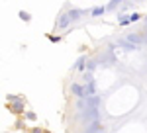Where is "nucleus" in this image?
<instances>
[{
    "mask_svg": "<svg viewBox=\"0 0 147 133\" xmlns=\"http://www.w3.org/2000/svg\"><path fill=\"white\" fill-rule=\"evenodd\" d=\"M125 41L127 43H131V45H147V35H143V33L139 32V33H129L127 37H125Z\"/></svg>",
    "mask_w": 147,
    "mask_h": 133,
    "instance_id": "1",
    "label": "nucleus"
},
{
    "mask_svg": "<svg viewBox=\"0 0 147 133\" xmlns=\"http://www.w3.org/2000/svg\"><path fill=\"white\" fill-rule=\"evenodd\" d=\"M82 92H84V98L96 96V84H94V80H92V82H84V86H82Z\"/></svg>",
    "mask_w": 147,
    "mask_h": 133,
    "instance_id": "2",
    "label": "nucleus"
},
{
    "mask_svg": "<svg viewBox=\"0 0 147 133\" xmlns=\"http://www.w3.org/2000/svg\"><path fill=\"white\" fill-rule=\"evenodd\" d=\"M82 120H84V122H90V123L98 122V110H88V112H84Z\"/></svg>",
    "mask_w": 147,
    "mask_h": 133,
    "instance_id": "3",
    "label": "nucleus"
},
{
    "mask_svg": "<svg viewBox=\"0 0 147 133\" xmlns=\"http://www.w3.org/2000/svg\"><path fill=\"white\" fill-rule=\"evenodd\" d=\"M84 133H102V125H100V122L90 123V125L84 129Z\"/></svg>",
    "mask_w": 147,
    "mask_h": 133,
    "instance_id": "4",
    "label": "nucleus"
},
{
    "mask_svg": "<svg viewBox=\"0 0 147 133\" xmlns=\"http://www.w3.org/2000/svg\"><path fill=\"white\" fill-rule=\"evenodd\" d=\"M71 92H73L77 98H80V100L84 98V92H82V86H80V84H71Z\"/></svg>",
    "mask_w": 147,
    "mask_h": 133,
    "instance_id": "5",
    "label": "nucleus"
},
{
    "mask_svg": "<svg viewBox=\"0 0 147 133\" xmlns=\"http://www.w3.org/2000/svg\"><path fill=\"white\" fill-rule=\"evenodd\" d=\"M69 22H71V16H69V12H67V14H63V16L59 18L57 26H59V28H67V26H69Z\"/></svg>",
    "mask_w": 147,
    "mask_h": 133,
    "instance_id": "6",
    "label": "nucleus"
},
{
    "mask_svg": "<svg viewBox=\"0 0 147 133\" xmlns=\"http://www.w3.org/2000/svg\"><path fill=\"white\" fill-rule=\"evenodd\" d=\"M10 110L16 112V114H22V112H24V100H22V102H14V104L10 106Z\"/></svg>",
    "mask_w": 147,
    "mask_h": 133,
    "instance_id": "7",
    "label": "nucleus"
},
{
    "mask_svg": "<svg viewBox=\"0 0 147 133\" xmlns=\"http://www.w3.org/2000/svg\"><path fill=\"white\" fill-rule=\"evenodd\" d=\"M82 14H84V10H69V16H71V20H79Z\"/></svg>",
    "mask_w": 147,
    "mask_h": 133,
    "instance_id": "8",
    "label": "nucleus"
},
{
    "mask_svg": "<svg viewBox=\"0 0 147 133\" xmlns=\"http://www.w3.org/2000/svg\"><path fill=\"white\" fill-rule=\"evenodd\" d=\"M118 47H124L125 51H134V49H137L136 45H131V43H127V41H118Z\"/></svg>",
    "mask_w": 147,
    "mask_h": 133,
    "instance_id": "9",
    "label": "nucleus"
},
{
    "mask_svg": "<svg viewBox=\"0 0 147 133\" xmlns=\"http://www.w3.org/2000/svg\"><path fill=\"white\" fill-rule=\"evenodd\" d=\"M84 63H86V57H84V55H80V57H79V61H77V65H75V69L82 71V69H84Z\"/></svg>",
    "mask_w": 147,
    "mask_h": 133,
    "instance_id": "10",
    "label": "nucleus"
},
{
    "mask_svg": "<svg viewBox=\"0 0 147 133\" xmlns=\"http://www.w3.org/2000/svg\"><path fill=\"white\" fill-rule=\"evenodd\" d=\"M6 98H8V102H12V104H14V102H22V98H18V96H14V94H8Z\"/></svg>",
    "mask_w": 147,
    "mask_h": 133,
    "instance_id": "11",
    "label": "nucleus"
},
{
    "mask_svg": "<svg viewBox=\"0 0 147 133\" xmlns=\"http://www.w3.org/2000/svg\"><path fill=\"white\" fill-rule=\"evenodd\" d=\"M20 18H22V20H24V22H30V20H32V18H30V14H28V12H20Z\"/></svg>",
    "mask_w": 147,
    "mask_h": 133,
    "instance_id": "12",
    "label": "nucleus"
},
{
    "mask_svg": "<svg viewBox=\"0 0 147 133\" xmlns=\"http://www.w3.org/2000/svg\"><path fill=\"white\" fill-rule=\"evenodd\" d=\"M102 12H104V8H100V6H96V8L92 10V16H100Z\"/></svg>",
    "mask_w": 147,
    "mask_h": 133,
    "instance_id": "13",
    "label": "nucleus"
},
{
    "mask_svg": "<svg viewBox=\"0 0 147 133\" xmlns=\"http://www.w3.org/2000/svg\"><path fill=\"white\" fill-rule=\"evenodd\" d=\"M139 18H141V16H139V14H137V12H134V14H131V16H129V22H137V20H139Z\"/></svg>",
    "mask_w": 147,
    "mask_h": 133,
    "instance_id": "14",
    "label": "nucleus"
},
{
    "mask_svg": "<svg viewBox=\"0 0 147 133\" xmlns=\"http://www.w3.org/2000/svg\"><path fill=\"white\" fill-rule=\"evenodd\" d=\"M47 37H49V41H61V37H59V35H47Z\"/></svg>",
    "mask_w": 147,
    "mask_h": 133,
    "instance_id": "15",
    "label": "nucleus"
},
{
    "mask_svg": "<svg viewBox=\"0 0 147 133\" xmlns=\"http://www.w3.org/2000/svg\"><path fill=\"white\" fill-rule=\"evenodd\" d=\"M125 24H129V16H125V18L120 20V26H125Z\"/></svg>",
    "mask_w": 147,
    "mask_h": 133,
    "instance_id": "16",
    "label": "nucleus"
},
{
    "mask_svg": "<svg viewBox=\"0 0 147 133\" xmlns=\"http://www.w3.org/2000/svg\"><path fill=\"white\" fill-rule=\"evenodd\" d=\"M26 118H28V120H35V114L34 112H26Z\"/></svg>",
    "mask_w": 147,
    "mask_h": 133,
    "instance_id": "17",
    "label": "nucleus"
},
{
    "mask_svg": "<svg viewBox=\"0 0 147 133\" xmlns=\"http://www.w3.org/2000/svg\"><path fill=\"white\" fill-rule=\"evenodd\" d=\"M94 66H96V61H90V63H88V71H92Z\"/></svg>",
    "mask_w": 147,
    "mask_h": 133,
    "instance_id": "18",
    "label": "nucleus"
}]
</instances>
